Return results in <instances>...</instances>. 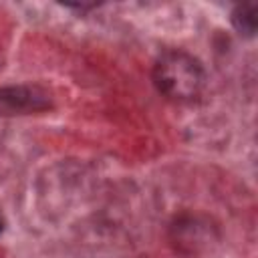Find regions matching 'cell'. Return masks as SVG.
Masks as SVG:
<instances>
[{
  "instance_id": "cell-1",
  "label": "cell",
  "mask_w": 258,
  "mask_h": 258,
  "mask_svg": "<svg viewBox=\"0 0 258 258\" xmlns=\"http://www.w3.org/2000/svg\"><path fill=\"white\" fill-rule=\"evenodd\" d=\"M151 79L163 97L177 103L198 99L206 87V71L200 58L177 48L165 50L155 58Z\"/></svg>"
},
{
  "instance_id": "cell-2",
  "label": "cell",
  "mask_w": 258,
  "mask_h": 258,
  "mask_svg": "<svg viewBox=\"0 0 258 258\" xmlns=\"http://www.w3.org/2000/svg\"><path fill=\"white\" fill-rule=\"evenodd\" d=\"M50 107L48 95L30 85H10L0 89V115L12 117V115H28V113H40Z\"/></svg>"
},
{
  "instance_id": "cell-3",
  "label": "cell",
  "mask_w": 258,
  "mask_h": 258,
  "mask_svg": "<svg viewBox=\"0 0 258 258\" xmlns=\"http://www.w3.org/2000/svg\"><path fill=\"white\" fill-rule=\"evenodd\" d=\"M171 240L173 244L187 254H194L208 246L210 242V226L200 222L196 216H183L177 218L171 226Z\"/></svg>"
},
{
  "instance_id": "cell-4",
  "label": "cell",
  "mask_w": 258,
  "mask_h": 258,
  "mask_svg": "<svg viewBox=\"0 0 258 258\" xmlns=\"http://www.w3.org/2000/svg\"><path fill=\"white\" fill-rule=\"evenodd\" d=\"M232 26L242 36H248V38L254 36V32H256V4L254 2H244V4L234 6Z\"/></svg>"
},
{
  "instance_id": "cell-5",
  "label": "cell",
  "mask_w": 258,
  "mask_h": 258,
  "mask_svg": "<svg viewBox=\"0 0 258 258\" xmlns=\"http://www.w3.org/2000/svg\"><path fill=\"white\" fill-rule=\"evenodd\" d=\"M2 230H4V220H2V216H0V234H2Z\"/></svg>"
}]
</instances>
